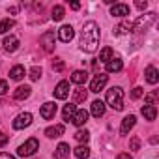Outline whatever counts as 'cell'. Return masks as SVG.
I'll use <instances>...</instances> for the list:
<instances>
[{"mask_svg": "<svg viewBox=\"0 0 159 159\" xmlns=\"http://www.w3.org/2000/svg\"><path fill=\"white\" fill-rule=\"evenodd\" d=\"M98 47H99V26L96 21H88L81 30V51L92 54L98 51Z\"/></svg>", "mask_w": 159, "mask_h": 159, "instance_id": "1", "label": "cell"}, {"mask_svg": "<svg viewBox=\"0 0 159 159\" xmlns=\"http://www.w3.org/2000/svg\"><path fill=\"white\" fill-rule=\"evenodd\" d=\"M107 105L114 111H124V90L120 86H112L107 90Z\"/></svg>", "mask_w": 159, "mask_h": 159, "instance_id": "2", "label": "cell"}, {"mask_svg": "<svg viewBox=\"0 0 159 159\" xmlns=\"http://www.w3.org/2000/svg\"><path fill=\"white\" fill-rule=\"evenodd\" d=\"M155 19H157V13H153V11L140 15V17L133 23V32H142V30H148V28L155 23Z\"/></svg>", "mask_w": 159, "mask_h": 159, "instance_id": "3", "label": "cell"}, {"mask_svg": "<svg viewBox=\"0 0 159 159\" xmlns=\"http://www.w3.org/2000/svg\"><path fill=\"white\" fill-rule=\"evenodd\" d=\"M38 150H39L38 139H28L25 144H21V146L17 148V155H19V157H30V155H34Z\"/></svg>", "mask_w": 159, "mask_h": 159, "instance_id": "4", "label": "cell"}, {"mask_svg": "<svg viewBox=\"0 0 159 159\" xmlns=\"http://www.w3.org/2000/svg\"><path fill=\"white\" fill-rule=\"evenodd\" d=\"M107 81H109V77H107L105 73H99V75H96V77L92 79V83H90V92H94V94H99V92L105 88Z\"/></svg>", "mask_w": 159, "mask_h": 159, "instance_id": "5", "label": "cell"}, {"mask_svg": "<svg viewBox=\"0 0 159 159\" xmlns=\"http://www.w3.org/2000/svg\"><path fill=\"white\" fill-rule=\"evenodd\" d=\"M32 124V114L30 112H21L13 120V129H25Z\"/></svg>", "mask_w": 159, "mask_h": 159, "instance_id": "6", "label": "cell"}, {"mask_svg": "<svg viewBox=\"0 0 159 159\" xmlns=\"http://www.w3.org/2000/svg\"><path fill=\"white\" fill-rule=\"evenodd\" d=\"M73 36H75V30H73L71 25H64V26L58 30V39H60L62 43H69V41L73 39Z\"/></svg>", "mask_w": 159, "mask_h": 159, "instance_id": "7", "label": "cell"}, {"mask_svg": "<svg viewBox=\"0 0 159 159\" xmlns=\"http://www.w3.org/2000/svg\"><path fill=\"white\" fill-rule=\"evenodd\" d=\"M54 39H56V38H54V32H51V30L45 32V34L39 38V41H41V45H43V49H45L47 52H52V51H54Z\"/></svg>", "mask_w": 159, "mask_h": 159, "instance_id": "8", "label": "cell"}, {"mask_svg": "<svg viewBox=\"0 0 159 159\" xmlns=\"http://www.w3.org/2000/svg\"><path fill=\"white\" fill-rule=\"evenodd\" d=\"M69 96V83L67 81H60L54 88V98L56 99H67Z\"/></svg>", "mask_w": 159, "mask_h": 159, "instance_id": "9", "label": "cell"}, {"mask_svg": "<svg viewBox=\"0 0 159 159\" xmlns=\"http://www.w3.org/2000/svg\"><path fill=\"white\" fill-rule=\"evenodd\" d=\"M39 114H41V118H45V120H51V118H54V114H56V105H54L52 101H47V103H43V105H41V111H39Z\"/></svg>", "mask_w": 159, "mask_h": 159, "instance_id": "10", "label": "cell"}, {"mask_svg": "<svg viewBox=\"0 0 159 159\" xmlns=\"http://www.w3.org/2000/svg\"><path fill=\"white\" fill-rule=\"evenodd\" d=\"M135 122H137V118L133 116V114H129V116H125L124 120H122V125H120V133L122 135H127L133 127H135Z\"/></svg>", "mask_w": 159, "mask_h": 159, "instance_id": "11", "label": "cell"}, {"mask_svg": "<svg viewBox=\"0 0 159 159\" xmlns=\"http://www.w3.org/2000/svg\"><path fill=\"white\" fill-rule=\"evenodd\" d=\"M111 15L112 17H127L129 15V6L127 4H114L111 8Z\"/></svg>", "mask_w": 159, "mask_h": 159, "instance_id": "12", "label": "cell"}, {"mask_svg": "<svg viewBox=\"0 0 159 159\" xmlns=\"http://www.w3.org/2000/svg\"><path fill=\"white\" fill-rule=\"evenodd\" d=\"M88 81V73L86 71H83V69H77V71H73V75H71V83H75V84H84Z\"/></svg>", "mask_w": 159, "mask_h": 159, "instance_id": "13", "label": "cell"}, {"mask_svg": "<svg viewBox=\"0 0 159 159\" xmlns=\"http://www.w3.org/2000/svg\"><path fill=\"white\" fill-rule=\"evenodd\" d=\"M90 112H92V116H96V118L103 116V114H105V103H103L101 99H96V101H92Z\"/></svg>", "mask_w": 159, "mask_h": 159, "instance_id": "14", "label": "cell"}, {"mask_svg": "<svg viewBox=\"0 0 159 159\" xmlns=\"http://www.w3.org/2000/svg\"><path fill=\"white\" fill-rule=\"evenodd\" d=\"M71 122H73L75 125H79V127H81V125H84V124L88 122V112H86L84 109H83V111H77V112L73 114Z\"/></svg>", "mask_w": 159, "mask_h": 159, "instance_id": "15", "label": "cell"}, {"mask_svg": "<svg viewBox=\"0 0 159 159\" xmlns=\"http://www.w3.org/2000/svg\"><path fill=\"white\" fill-rule=\"evenodd\" d=\"M2 45H4V49H6L8 52H15V51L19 49V39H17L15 36H8Z\"/></svg>", "mask_w": 159, "mask_h": 159, "instance_id": "16", "label": "cell"}, {"mask_svg": "<svg viewBox=\"0 0 159 159\" xmlns=\"http://www.w3.org/2000/svg\"><path fill=\"white\" fill-rule=\"evenodd\" d=\"M30 92H32V88L30 86H19V88H15V92H13V99H17V101H23V99H26L28 96H30Z\"/></svg>", "mask_w": 159, "mask_h": 159, "instance_id": "17", "label": "cell"}, {"mask_svg": "<svg viewBox=\"0 0 159 159\" xmlns=\"http://www.w3.org/2000/svg\"><path fill=\"white\" fill-rule=\"evenodd\" d=\"M140 112H142V116H144L148 122H153L155 116H157V109H155V105H144V107L140 109Z\"/></svg>", "mask_w": 159, "mask_h": 159, "instance_id": "18", "label": "cell"}, {"mask_svg": "<svg viewBox=\"0 0 159 159\" xmlns=\"http://www.w3.org/2000/svg\"><path fill=\"white\" fill-rule=\"evenodd\" d=\"M45 135H47L49 139H58L60 135H64V125H62V124L51 125V127H47V129H45Z\"/></svg>", "mask_w": 159, "mask_h": 159, "instance_id": "19", "label": "cell"}, {"mask_svg": "<svg viewBox=\"0 0 159 159\" xmlns=\"http://www.w3.org/2000/svg\"><path fill=\"white\" fill-rule=\"evenodd\" d=\"M146 81L150 84H157V81H159V71L153 66H148L146 67Z\"/></svg>", "mask_w": 159, "mask_h": 159, "instance_id": "20", "label": "cell"}, {"mask_svg": "<svg viewBox=\"0 0 159 159\" xmlns=\"http://www.w3.org/2000/svg\"><path fill=\"white\" fill-rule=\"evenodd\" d=\"M129 32H133V23H131V21H124V23H120V25L114 28V34H116V36L129 34Z\"/></svg>", "mask_w": 159, "mask_h": 159, "instance_id": "21", "label": "cell"}, {"mask_svg": "<svg viewBox=\"0 0 159 159\" xmlns=\"http://www.w3.org/2000/svg\"><path fill=\"white\" fill-rule=\"evenodd\" d=\"M122 67H124V62L120 58H112V60L107 62V71L109 73H118V71H122Z\"/></svg>", "mask_w": 159, "mask_h": 159, "instance_id": "22", "label": "cell"}, {"mask_svg": "<svg viewBox=\"0 0 159 159\" xmlns=\"http://www.w3.org/2000/svg\"><path fill=\"white\" fill-rule=\"evenodd\" d=\"M69 144H66V142H60L58 146H56V159H66V157H69Z\"/></svg>", "mask_w": 159, "mask_h": 159, "instance_id": "23", "label": "cell"}, {"mask_svg": "<svg viewBox=\"0 0 159 159\" xmlns=\"http://www.w3.org/2000/svg\"><path fill=\"white\" fill-rule=\"evenodd\" d=\"M73 152H75V157H77V159H88V157H90V148H88L86 144L77 146Z\"/></svg>", "mask_w": 159, "mask_h": 159, "instance_id": "24", "label": "cell"}, {"mask_svg": "<svg viewBox=\"0 0 159 159\" xmlns=\"http://www.w3.org/2000/svg\"><path fill=\"white\" fill-rule=\"evenodd\" d=\"M75 112H77V105H75V103H67V105L64 107V111H62V116H64L66 122H69Z\"/></svg>", "mask_w": 159, "mask_h": 159, "instance_id": "25", "label": "cell"}, {"mask_svg": "<svg viewBox=\"0 0 159 159\" xmlns=\"http://www.w3.org/2000/svg\"><path fill=\"white\" fill-rule=\"evenodd\" d=\"M25 75H26V71H25V67H23V66H13V67H11V71H10V77L13 79V81H21Z\"/></svg>", "mask_w": 159, "mask_h": 159, "instance_id": "26", "label": "cell"}, {"mask_svg": "<svg viewBox=\"0 0 159 159\" xmlns=\"http://www.w3.org/2000/svg\"><path fill=\"white\" fill-rule=\"evenodd\" d=\"M13 26H15V21H13V19H4V21H0V34L10 32Z\"/></svg>", "mask_w": 159, "mask_h": 159, "instance_id": "27", "label": "cell"}, {"mask_svg": "<svg viewBox=\"0 0 159 159\" xmlns=\"http://www.w3.org/2000/svg\"><path fill=\"white\" fill-rule=\"evenodd\" d=\"M52 15V21H62L64 19V15H66V10H64V6H54L52 8V11H51Z\"/></svg>", "mask_w": 159, "mask_h": 159, "instance_id": "28", "label": "cell"}, {"mask_svg": "<svg viewBox=\"0 0 159 159\" xmlns=\"http://www.w3.org/2000/svg\"><path fill=\"white\" fill-rule=\"evenodd\" d=\"M86 98H88V92H86L84 88H79V90H75V94H73L75 103H83V101H86Z\"/></svg>", "mask_w": 159, "mask_h": 159, "instance_id": "29", "label": "cell"}, {"mask_svg": "<svg viewBox=\"0 0 159 159\" xmlns=\"http://www.w3.org/2000/svg\"><path fill=\"white\" fill-rule=\"evenodd\" d=\"M112 58H114V52H112V49H111V47H105V49L99 52V60H101V62H105V64H107L109 60H112Z\"/></svg>", "mask_w": 159, "mask_h": 159, "instance_id": "30", "label": "cell"}, {"mask_svg": "<svg viewBox=\"0 0 159 159\" xmlns=\"http://www.w3.org/2000/svg\"><path fill=\"white\" fill-rule=\"evenodd\" d=\"M88 139H90V133L86 129H79L75 133V140H79V142H88Z\"/></svg>", "mask_w": 159, "mask_h": 159, "instance_id": "31", "label": "cell"}, {"mask_svg": "<svg viewBox=\"0 0 159 159\" xmlns=\"http://www.w3.org/2000/svg\"><path fill=\"white\" fill-rule=\"evenodd\" d=\"M28 77L32 79V81H39V77H41V67H38V66H34V67L30 69V73H28Z\"/></svg>", "mask_w": 159, "mask_h": 159, "instance_id": "32", "label": "cell"}, {"mask_svg": "<svg viewBox=\"0 0 159 159\" xmlns=\"http://www.w3.org/2000/svg\"><path fill=\"white\" fill-rule=\"evenodd\" d=\"M129 148H131V150H139V148H140V139H139V137H133V139L129 140Z\"/></svg>", "mask_w": 159, "mask_h": 159, "instance_id": "33", "label": "cell"}, {"mask_svg": "<svg viewBox=\"0 0 159 159\" xmlns=\"http://www.w3.org/2000/svg\"><path fill=\"white\" fill-rule=\"evenodd\" d=\"M142 94H144V90H142L140 86H137V88H133V92H131V98H133V99H139Z\"/></svg>", "mask_w": 159, "mask_h": 159, "instance_id": "34", "label": "cell"}, {"mask_svg": "<svg viewBox=\"0 0 159 159\" xmlns=\"http://www.w3.org/2000/svg\"><path fill=\"white\" fill-rule=\"evenodd\" d=\"M155 98H157V92H152L146 96V105H155Z\"/></svg>", "mask_w": 159, "mask_h": 159, "instance_id": "35", "label": "cell"}, {"mask_svg": "<svg viewBox=\"0 0 159 159\" xmlns=\"http://www.w3.org/2000/svg\"><path fill=\"white\" fill-rule=\"evenodd\" d=\"M8 90H10L8 83H6V81H0V96H6V94H8Z\"/></svg>", "mask_w": 159, "mask_h": 159, "instance_id": "36", "label": "cell"}, {"mask_svg": "<svg viewBox=\"0 0 159 159\" xmlns=\"http://www.w3.org/2000/svg\"><path fill=\"white\" fill-rule=\"evenodd\" d=\"M52 69H54V71H62V69H64V62H62L60 58H56V62L52 64Z\"/></svg>", "mask_w": 159, "mask_h": 159, "instance_id": "37", "label": "cell"}, {"mask_svg": "<svg viewBox=\"0 0 159 159\" xmlns=\"http://www.w3.org/2000/svg\"><path fill=\"white\" fill-rule=\"evenodd\" d=\"M8 140H10V137H8L6 133H0V148L6 146V144H8Z\"/></svg>", "mask_w": 159, "mask_h": 159, "instance_id": "38", "label": "cell"}, {"mask_svg": "<svg viewBox=\"0 0 159 159\" xmlns=\"http://www.w3.org/2000/svg\"><path fill=\"white\" fill-rule=\"evenodd\" d=\"M135 6H137L139 10H146V6H148V2H146V0H144V2H142V0H137V2H135Z\"/></svg>", "mask_w": 159, "mask_h": 159, "instance_id": "39", "label": "cell"}, {"mask_svg": "<svg viewBox=\"0 0 159 159\" xmlns=\"http://www.w3.org/2000/svg\"><path fill=\"white\" fill-rule=\"evenodd\" d=\"M0 159H15V157H13L11 153H4V152H2V153H0Z\"/></svg>", "mask_w": 159, "mask_h": 159, "instance_id": "40", "label": "cell"}, {"mask_svg": "<svg viewBox=\"0 0 159 159\" xmlns=\"http://www.w3.org/2000/svg\"><path fill=\"white\" fill-rule=\"evenodd\" d=\"M116 159H131V153H120Z\"/></svg>", "mask_w": 159, "mask_h": 159, "instance_id": "41", "label": "cell"}, {"mask_svg": "<svg viewBox=\"0 0 159 159\" xmlns=\"http://www.w3.org/2000/svg\"><path fill=\"white\" fill-rule=\"evenodd\" d=\"M79 8H81V4H79V2H71V10H79Z\"/></svg>", "mask_w": 159, "mask_h": 159, "instance_id": "42", "label": "cell"}]
</instances>
